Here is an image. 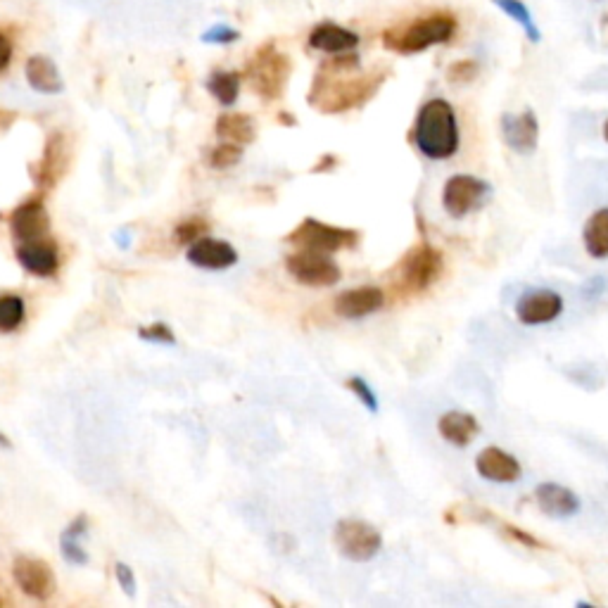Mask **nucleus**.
Wrapping results in <instances>:
<instances>
[{
	"instance_id": "obj_2",
	"label": "nucleus",
	"mask_w": 608,
	"mask_h": 608,
	"mask_svg": "<svg viewBox=\"0 0 608 608\" xmlns=\"http://www.w3.org/2000/svg\"><path fill=\"white\" fill-rule=\"evenodd\" d=\"M411 138H414L416 150L428 160L454 157L459 152L461 136L452 103L445 98H430L428 103H423L416 114Z\"/></svg>"
},
{
	"instance_id": "obj_24",
	"label": "nucleus",
	"mask_w": 608,
	"mask_h": 608,
	"mask_svg": "<svg viewBox=\"0 0 608 608\" xmlns=\"http://www.w3.org/2000/svg\"><path fill=\"white\" fill-rule=\"evenodd\" d=\"M217 133L221 138H226L228 143H238V145H247L255 141L257 131H255V122H252L247 114H240V112H228V114H221V117L217 119Z\"/></svg>"
},
{
	"instance_id": "obj_9",
	"label": "nucleus",
	"mask_w": 608,
	"mask_h": 608,
	"mask_svg": "<svg viewBox=\"0 0 608 608\" xmlns=\"http://www.w3.org/2000/svg\"><path fill=\"white\" fill-rule=\"evenodd\" d=\"M490 183L471 174H456L442 188V207L449 217L461 219L483 205L490 195Z\"/></svg>"
},
{
	"instance_id": "obj_17",
	"label": "nucleus",
	"mask_w": 608,
	"mask_h": 608,
	"mask_svg": "<svg viewBox=\"0 0 608 608\" xmlns=\"http://www.w3.org/2000/svg\"><path fill=\"white\" fill-rule=\"evenodd\" d=\"M17 262L29 271V274L48 278L53 276L60 266V257H57L55 243H50L48 238L38 240H24L17 247Z\"/></svg>"
},
{
	"instance_id": "obj_3",
	"label": "nucleus",
	"mask_w": 608,
	"mask_h": 608,
	"mask_svg": "<svg viewBox=\"0 0 608 608\" xmlns=\"http://www.w3.org/2000/svg\"><path fill=\"white\" fill-rule=\"evenodd\" d=\"M459 31V19L449 10H435L407 24L383 31V46L399 55H416L433 46H445Z\"/></svg>"
},
{
	"instance_id": "obj_32",
	"label": "nucleus",
	"mask_w": 608,
	"mask_h": 608,
	"mask_svg": "<svg viewBox=\"0 0 608 608\" xmlns=\"http://www.w3.org/2000/svg\"><path fill=\"white\" fill-rule=\"evenodd\" d=\"M347 388H350V390L354 392V395H357V397L361 399V404H364V407L369 409L371 414H376V411H378L376 392H373V390L369 388V383H366L364 378H359V376L350 378V380H347Z\"/></svg>"
},
{
	"instance_id": "obj_13",
	"label": "nucleus",
	"mask_w": 608,
	"mask_h": 608,
	"mask_svg": "<svg viewBox=\"0 0 608 608\" xmlns=\"http://www.w3.org/2000/svg\"><path fill=\"white\" fill-rule=\"evenodd\" d=\"M475 471L483 480L490 483H518L523 478V466L516 456L504 452L502 447H485L483 452L475 456Z\"/></svg>"
},
{
	"instance_id": "obj_5",
	"label": "nucleus",
	"mask_w": 608,
	"mask_h": 608,
	"mask_svg": "<svg viewBox=\"0 0 608 608\" xmlns=\"http://www.w3.org/2000/svg\"><path fill=\"white\" fill-rule=\"evenodd\" d=\"M288 243H293L300 250H316V252H340L347 247L359 243V233L352 228H340L323 224L319 219H304L300 226L288 236Z\"/></svg>"
},
{
	"instance_id": "obj_21",
	"label": "nucleus",
	"mask_w": 608,
	"mask_h": 608,
	"mask_svg": "<svg viewBox=\"0 0 608 608\" xmlns=\"http://www.w3.org/2000/svg\"><path fill=\"white\" fill-rule=\"evenodd\" d=\"M437 430H440L442 440H447L454 447H468L480 433L478 418L468 411H447L437 421Z\"/></svg>"
},
{
	"instance_id": "obj_7",
	"label": "nucleus",
	"mask_w": 608,
	"mask_h": 608,
	"mask_svg": "<svg viewBox=\"0 0 608 608\" xmlns=\"http://www.w3.org/2000/svg\"><path fill=\"white\" fill-rule=\"evenodd\" d=\"M285 269L290 276L309 288H328L340 281V266L333 262L326 252L316 250H297L285 259Z\"/></svg>"
},
{
	"instance_id": "obj_33",
	"label": "nucleus",
	"mask_w": 608,
	"mask_h": 608,
	"mask_svg": "<svg viewBox=\"0 0 608 608\" xmlns=\"http://www.w3.org/2000/svg\"><path fill=\"white\" fill-rule=\"evenodd\" d=\"M141 338H145V340H152V342H174V333L169 331V326L167 323H152L150 328H141Z\"/></svg>"
},
{
	"instance_id": "obj_38",
	"label": "nucleus",
	"mask_w": 608,
	"mask_h": 608,
	"mask_svg": "<svg viewBox=\"0 0 608 608\" xmlns=\"http://www.w3.org/2000/svg\"><path fill=\"white\" fill-rule=\"evenodd\" d=\"M604 138H606V143H608V119H606V124H604Z\"/></svg>"
},
{
	"instance_id": "obj_14",
	"label": "nucleus",
	"mask_w": 608,
	"mask_h": 608,
	"mask_svg": "<svg viewBox=\"0 0 608 608\" xmlns=\"http://www.w3.org/2000/svg\"><path fill=\"white\" fill-rule=\"evenodd\" d=\"M502 136L504 143L509 145L511 150L521 152V155L535 152L537 143H540V122H537V114L532 110H523L518 114H504Z\"/></svg>"
},
{
	"instance_id": "obj_8",
	"label": "nucleus",
	"mask_w": 608,
	"mask_h": 608,
	"mask_svg": "<svg viewBox=\"0 0 608 608\" xmlns=\"http://www.w3.org/2000/svg\"><path fill=\"white\" fill-rule=\"evenodd\" d=\"M442 274V252L433 245L421 243L407 252V257L399 264L402 285L409 293H421L433 285Z\"/></svg>"
},
{
	"instance_id": "obj_18",
	"label": "nucleus",
	"mask_w": 608,
	"mask_h": 608,
	"mask_svg": "<svg viewBox=\"0 0 608 608\" xmlns=\"http://www.w3.org/2000/svg\"><path fill=\"white\" fill-rule=\"evenodd\" d=\"M188 262L200 266V269H228L238 262V252L231 243L217 238H200L188 247Z\"/></svg>"
},
{
	"instance_id": "obj_35",
	"label": "nucleus",
	"mask_w": 608,
	"mask_h": 608,
	"mask_svg": "<svg viewBox=\"0 0 608 608\" xmlns=\"http://www.w3.org/2000/svg\"><path fill=\"white\" fill-rule=\"evenodd\" d=\"M114 570H117L119 585L126 589V594H129V597H133V594H136V578H133V570L129 566H124V563H117V568H114Z\"/></svg>"
},
{
	"instance_id": "obj_37",
	"label": "nucleus",
	"mask_w": 608,
	"mask_h": 608,
	"mask_svg": "<svg viewBox=\"0 0 608 608\" xmlns=\"http://www.w3.org/2000/svg\"><path fill=\"white\" fill-rule=\"evenodd\" d=\"M207 41H219V43H226V41H233V38H238L236 31L226 29V27H217V31H212V34L205 36Z\"/></svg>"
},
{
	"instance_id": "obj_26",
	"label": "nucleus",
	"mask_w": 608,
	"mask_h": 608,
	"mask_svg": "<svg viewBox=\"0 0 608 608\" xmlns=\"http://www.w3.org/2000/svg\"><path fill=\"white\" fill-rule=\"evenodd\" d=\"M86 528H88V521H86L84 516H79L72 525H69V528L65 532H62V540H60L62 554H65L67 561L76 563V566H84V563H88L86 551L79 544L81 537L86 535Z\"/></svg>"
},
{
	"instance_id": "obj_36",
	"label": "nucleus",
	"mask_w": 608,
	"mask_h": 608,
	"mask_svg": "<svg viewBox=\"0 0 608 608\" xmlns=\"http://www.w3.org/2000/svg\"><path fill=\"white\" fill-rule=\"evenodd\" d=\"M12 55H15V46H12L10 36H5L3 31H0V72H5V69L10 67Z\"/></svg>"
},
{
	"instance_id": "obj_11",
	"label": "nucleus",
	"mask_w": 608,
	"mask_h": 608,
	"mask_svg": "<svg viewBox=\"0 0 608 608\" xmlns=\"http://www.w3.org/2000/svg\"><path fill=\"white\" fill-rule=\"evenodd\" d=\"M12 575L27 597H34L38 601H46L55 594L57 580L53 568L46 561L34 559V556H17L12 563Z\"/></svg>"
},
{
	"instance_id": "obj_30",
	"label": "nucleus",
	"mask_w": 608,
	"mask_h": 608,
	"mask_svg": "<svg viewBox=\"0 0 608 608\" xmlns=\"http://www.w3.org/2000/svg\"><path fill=\"white\" fill-rule=\"evenodd\" d=\"M240 157H243L240 145L226 141L212 150V155H209V164H212L214 169H228V167H233V164H238Z\"/></svg>"
},
{
	"instance_id": "obj_1",
	"label": "nucleus",
	"mask_w": 608,
	"mask_h": 608,
	"mask_svg": "<svg viewBox=\"0 0 608 608\" xmlns=\"http://www.w3.org/2000/svg\"><path fill=\"white\" fill-rule=\"evenodd\" d=\"M354 69H331L321 67L312 81L309 91V105L323 114L350 112L371 100L388 79V72H371L352 76Z\"/></svg>"
},
{
	"instance_id": "obj_20",
	"label": "nucleus",
	"mask_w": 608,
	"mask_h": 608,
	"mask_svg": "<svg viewBox=\"0 0 608 608\" xmlns=\"http://www.w3.org/2000/svg\"><path fill=\"white\" fill-rule=\"evenodd\" d=\"M309 46L314 50H321V53L328 55H338V53H350L359 46V36L354 34L352 29L340 27V24L333 22H321L316 24L309 34Z\"/></svg>"
},
{
	"instance_id": "obj_4",
	"label": "nucleus",
	"mask_w": 608,
	"mask_h": 608,
	"mask_svg": "<svg viewBox=\"0 0 608 608\" xmlns=\"http://www.w3.org/2000/svg\"><path fill=\"white\" fill-rule=\"evenodd\" d=\"M290 72H293V62L290 57L281 53L276 46L266 43L257 50L247 62L245 76L250 79L255 93L262 95L264 100H278L288 86Z\"/></svg>"
},
{
	"instance_id": "obj_29",
	"label": "nucleus",
	"mask_w": 608,
	"mask_h": 608,
	"mask_svg": "<svg viewBox=\"0 0 608 608\" xmlns=\"http://www.w3.org/2000/svg\"><path fill=\"white\" fill-rule=\"evenodd\" d=\"M205 231H207V221L205 219L190 217L186 221H181V224L174 228V240L179 245H193L195 240H200V236Z\"/></svg>"
},
{
	"instance_id": "obj_31",
	"label": "nucleus",
	"mask_w": 608,
	"mask_h": 608,
	"mask_svg": "<svg viewBox=\"0 0 608 608\" xmlns=\"http://www.w3.org/2000/svg\"><path fill=\"white\" fill-rule=\"evenodd\" d=\"M475 76H478V62L475 60H459L447 69V79L452 84H471Z\"/></svg>"
},
{
	"instance_id": "obj_27",
	"label": "nucleus",
	"mask_w": 608,
	"mask_h": 608,
	"mask_svg": "<svg viewBox=\"0 0 608 608\" xmlns=\"http://www.w3.org/2000/svg\"><path fill=\"white\" fill-rule=\"evenodd\" d=\"M207 91L212 93L221 105H233L240 93V76L236 72H214L207 81Z\"/></svg>"
},
{
	"instance_id": "obj_16",
	"label": "nucleus",
	"mask_w": 608,
	"mask_h": 608,
	"mask_svg": "<svg viewBox=\"0 0 608 608\" xmlns=\"http://www.w3.org/2000/svg\"><path fill=\"white\" fill-rule=\"evenodd\" d=\"M385 293L376 285H361V288L345 290L335 297V312L342 319H364V316L376 314L383 309Z\"/></svg>"
},
{
	"instance_id": "obj_34",
	"label": "nucleus",
	"mask_w": 608,
	"mask_h": 608,
	"mask_svg": "<svg viewBox=\"0 0 608 608\" xmlns=\"http://www.w3.org/2000/svg\"><path fill=\"white\" fill-rule=\"evenodd\" d=\"M502 528L506 530V535H509L511 540H518V542H521V544H525V547H537V549H544V544H542L540 540H537V537L528 535V532L521 530V528H516V525L504 523Z\"/></svg>"
},
{
	"instance_id": "obj_23",
	"label": "nucleus",
	"mask_w": 608,
	"mask_h": 608,
	"mask_svg": "<svg viewBox=\"0 0 608 608\" xmlns=\"http://www.w3.org/2000/svg\"><path fill=\"white\" fill-rule=\"evenodd\" d=\"M582 243H585L587 255L594 259L608 257V207H601L585 221L582 228Z\"/></svg>"
},
{
	"instance_id": "obj_25",
	"label": "nucleus",
	"mask_w": 608,
	"mask_h": 608,
	"mask_svg": "<svg viewBox=\"0 0 608 608\" xmlns=\"http://www.w3.org/2000/svg\"><path fill=\"white\" fill-rule=\"evenodd\" d=\"M492 5H497V8L502 10L506 17L513 19V22H516L518 27L525 31V36H528L532 43L542 41L540 27H537L535 17H532V12L528 10V5H525L523 0H492Z\"/></svg>"
},
{
	"instance_id": "obj_15",
	"label": "nucleus",
	"mask_w": 608,
	"mask_h": 608,
	"mask_svg": "<svg viewBox=\"0 0 608 608\" xmlns=\"http://www.w3.org/2000/svg\"><path fill=\"white\" fill-rule=\"evenodd\" d=\"M10 228L15 233L17 240H38L46 238L48 228H50V217L48 209L43 205L41 198H31L27 202H22L10 217Z\"/></svg>"
},
{
	"instance_id": "obj_19",
	"label": "nucleus",
	"mask_w": 608,
	"mask_h": 608,
	"mask_svg": "<svg viewBox=\"0 0 608 608\" xmlns=\"http://www.w3.org/2000/svg\"><path fill=\"white\" fill-rule=\"evenodd\" d=\"M535 502L542 513L554 518H568L580 513L582 502L580 497L568 487L559 483H540L535 487Z\"/></svg>"
},
{
	"instance_id": "obj_10",
	"label": "nucleus",
	"mask_w": 608,
	"mask_h": 608,
	"mask_svg": "<svg viewBox=\"0 0 608 608\" xmlns=\"http://www.w3.org/2000/svg\"><path fill=\"white\" fill-rule=\"evenodd\" d=\"M69 157H72V145H69V138L65 136V131L50 133L48 141H46V148H43L41 160L31 167V174H34L36 186L43 190H50L53 186H57L62 176L67 174Z\"/></svg>"
},
{
	"instance_id": "obj_28",
	"label": "nucleus",
	"mask_w": 608,
	"mask_h": 608,
	"mask_svg": "<svg viewBox=\"0 0 608 608\" xmlns=\"http://www.w3.org/2000/svg\"><path fill=\"white\" fill-rule=\"evenodd\" d=\"M24 321V300L17 295H0V333L15 331Z\"/></svg>"
},
{
	"instance_id": "obj_6",
	"label": "nucleus",
	"mask_w": 608,
	"mask_h": 608,
	"mask_svg": "<svg viewBox=\"0 0 608 608\" xmlns=\"http://www.w3.org/2000/svg\"><path fill=\"white\" fill-rule=\"evenodd\" d=\"M335 547L345 559L364 563L371 561L373 556L378 554L380 547H383V537L380 532L373 528L371 523L359 521V518H342L335 525L333 532Z\"/></svg>"
},
{
	"instance_id": "obj_22",
	"label": "nucleus",
	"mask_w": 608,
	"mask_h": 608,
	"mask_svg": "<svg viewBox=\"0 0 608 608\" xmlns=\"http://www.w3.org/2000/svg\"><path fill=\"white\" fill-rule=\"evenodd\" d=\"M24 72H27L29 86L38 93L53 95V93H62V88H65V84H62V76L55 67V62L46 55H31L27 60V67H24Z\"/></svg>"
},
{
	"instance_id": "obj_12",
	"label": "nucleus",
	"mask_w": 608,
	"mask_h": 608,
	"mask_svg": "<svg viewBox=\"0 0 608 608\" xmlns=\"http://www.w3.org/2000/svg\"><path fill=\"white\" fill-rule=\"evenodd\" d=\"M563 314V297L556 290H530L516 302V316L525 326H544Z\"/></svg>"
}]
</instances>
